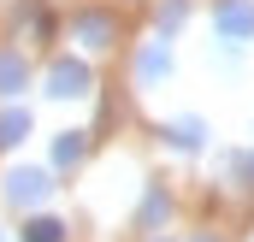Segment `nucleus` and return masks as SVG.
I'll list each match as a JSON object with an SVG mask.
<instances>
[{
    "mask_svg": "<svg viewBox=\"0 0 254 242\" xmlns=\"http://www.w3.org/2000/svg\"><path fill=\"white\" fill-rule=\"evenodd\" d=\"M83 148H89V142H83V130H65L60 142H54V166H77V160H83Z\"/></svg>",
    "mask_w": 254,
    "mask_h": 242,
    "instance_id": "obj_9",
    "label": "nucleus"
},
{
    "mask_svg": "<svg viewBox=\"0 0 254 242\" xmlns=\"http://www.w3.org/2000/svg\"><path fill=\"white\" fill-rule=\"evenodd\" d=\"M201 136H207V124H201V119H172V124H166V148L195 154V148H201Z\"/></svg>",
    "mask_w": 254,
    "mask_h": 242,
    "instance_id": "obj_7",
    "label": "nucleus"
},
{
    "mask_svg": "<svg viewBox=\"0 0 254 242\" xmlns=\"http://www.w3.org/2000/svg\"><path fill=\"white\" fill-rule=\"evenodd\" d=\"M166 71H172V42H166V36H154V42L142 48V60H136V83H142V89H160V83H166Z\"/></svg>",
    "mask_w": 254,
    "mask_h": 242,
    "instance_id": "obj_3",
    "label": "nucleus"
},
{
    "mask_svg": "<svg viewBox=\"0 0 254 242\" xmlns=\"http://www.w3.org/2000/svg\"><path fill=\"white\" fill-rule=\"evenodd\" d=\"M190 18V0H166L160 6V30H172V24H184Z\"/></svg>",
    "mask_w": 254,
    "mask_h": 242,
    "instance_id": "obj_11",
    "label": "nucleus"
},
{
    "mask_svg": "<svg viewBox=\"0 0 254 242\" xmlns=\"http://www.w3.org/2000/svg\"><path fill=\"white\" fill-rule=\"evenodd\" d=\"M24 242H65V225L60 219H30L24 225Z\"/></svg>",
    "mask_w": 254,
    "mask_h": 242,
    "instance_id": "obj_10",
    "label": "nucleus"
},
{
    "mask_svg": "<svg viewBox=\"0 0 254 242\" xmlns=\"http://www.w3.org/2000/svg\"><path fill=\"white\" fill-rule=\"evenodd\" d=\"M0 242H6V237H0Z\"/></svg>",
    "mask_w": 254,
    "mask_h": 242,
    "instance_id": "obj_14",
    "label": "nucleus"
},
{
    "mask_svg": "<svg viewBox=\"0 0 254 242\" xmlns=\"http://www.w3.org/2000/svg\"><path fill=\"white\" fill-rule=\"evenodd\" d=\"M30 83V65H24V54L18 48H0V95H18Z\"/></svg>",
    "mask_w": 254,
    "mask_h": 242,
    "instance_id": "obj_6",
    "label": "nucleus"
},
{
    "mask_svg": "<svg viewBox=\"0 0 254 242\" xmlns=\"http://www.w3.org/2000/svg\"><path fill=\"white\" fill-rule=\"evenodd\" d=\"M71 36H77L83 48H113V18H107V12H77Z\"/></svg>",
    "mask_w": 254,
    "mask_h": 242,
    "instance_id": "obj_5",
    "label": "nucleus"
},
{
    "mask_svg": "<svg viewBox=\"0 0 254 242\" xmlns=\"http://www.w3.org/2000/svg\"><path fill=\"white\" fill-rule=\"evenodd\" d=\"M89 83H95V77H89V65H83V60H54V65H48V95H54V101H77V95H89Z\"/></svg>",
    "mask_w": 254,
    "mask_h": 242,
    "instance_id": "obj_2",
    "label": "nucleus"
},
{
    "mask_svg": "<svg viewBox=\"0 0 254 242\" xmlns=\"http://www.w3.org/2000/svg\"><path fill=\"white\" fill-rule=\"evenodd\" d=\"M219 36L225 42H249L254 36V0H219Z\"/></svg>",
    "mask_w": 254,
    "mask_h": 242,
    "instance_id": "obj_4",
    "label": "nucleus"
},
{
    "mask_svg": "<svg viewBox=\"0 0 254 242\" xmlns=\"http://www.w3.org/2000/svg\"><path fill=\"white\" fill-rule=\"evenodd\" d=\"M30 136V113H18V107H6L0 113V148H18Z\"/></svg>",
    "mask_w": 254,
    "mask_h": 242,
    "instance_id": "obj_8",
    "label": "nucleus"
},
{
    "mask_svg": "<svg viewBox=\"0 0 254 242\" xmlns=\"http://www.w3.org/2000/svg\"><path fill=\"white\" fill-rule=\"evenodd\" d=\"M142 219H148V225H160V219H166V195H148V207H142Z\"/></svg>",
    "mask_w": 254,
    "mask_h": 242,
    "instance_id": "obj_12",
    "label": "nucleus"
},
{
    "mask_svg": "<svg viewBox=\"0 0 254 242\" xmlns=\"http://www.w3.org/2000/svg\"><path fill=\"white\" fill-rule=\"evenodd\" d=\"M0 189H6V201H12V207H42L54 183H48V172H36V166H12Z\"/></svg>",
    "mask_w": 254,
    "mask_h": 242,
    "instance_id": "obj_1",
    "label": "nucleus"
},
{
    "mask_svg": "<svg viewBox=\"0 0 254 242\" xmlns=\"http://www.w3.org/2000/svg\"><path fill=\"white\" fill-rule=\"evenodd\" d=\"M195 242H213V237H195Z\"/></svg>",
    "mask_w": 254,
    "mask_h": 242,
    "instance_id": "obj_13",
    "label": "nucleus"
}]
</instances>
